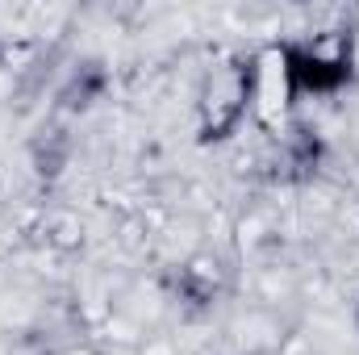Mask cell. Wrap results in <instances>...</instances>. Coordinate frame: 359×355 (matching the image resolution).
<instances>
[{
	"label": "cell",
	"mask_w": 359,
	"mask_h": 355,
	"mask_svg": "<svg viewBox=\"0 0 359 355\" xmlns=\"http://www.w3.org/2000/svg\"><path fill=\"white\" fill-rule=\"evenodd\" d=\"M280 76L288 96H334L351 80V59L318 46H280Z\"/></svg>",
	"instance_id": "cell-1"
}]
</instances>
